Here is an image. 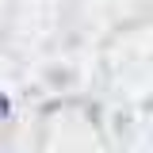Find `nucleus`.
I'll list each match as a JSON object with an SVG mask.
<instances>
[{"instance_id":"nucleus-1","label":"nucleus","mask_w":153,"mask_h":153,"mask_svg":"<svg viewBox=\"0 0 153 153\" xmlns=\"http://www.w3.org/2000/svg\"><path fill=\"white\" fill-rule=\"evenodd\" d=\"M4 115H8V100L0 96V119H4Z\"/></svg>"}]
</instances>
